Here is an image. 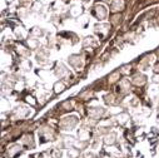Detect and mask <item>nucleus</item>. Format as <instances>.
<instances>
[{"label": "nucleus", "instance_id": "1", "mask_svg": "<svg viewBox=\"0 0 159 158\" xmlns=\"http://www.w3.org/2000/svg\"><path fill=\"white\" fill-rule=\"evenodd\" d=\"M38 137H39V143H48V142H55L58 139V132L49 124H44L39 128L38 131Z\"/></svg>", "mask_w": 159, "mask_h": 158}, {"label": "nucleus", "instance_id": "2", "mask_svg": "<svg viewBox=\"0 0 159 158\" xmlns=\"http://www.w3.org/2000/svg\"><path fill=\"white\" fill-rule=\"evenodd\" d=\"M79 122H80V118L78 115H65L59 121L58 126H59L60 131H63V132H71L76 128Z\"/></svg>", "mask_w": 159, "mask_h": 158}, {"label": "nucleus", "instance_id": "3", "mask_svg": "<svg viewBox=\"0 0 159 158\" xmlns=\"http://www.w3.org/2000/svg\"><path fill=\"white\" fill-rule=\"evenodd\" d=\"M108 110L104 107L100 105H95V107H90L87 110V117L89 121H94V122H99L107 115Z\"/></svg>", "mask_w": 159, "mask_h": 158}, {"label": "nucleus", "instance_id": "4", "mask_svg": "<svg viewBox=\"0 0 159 158\" xmlns=\"http://www.w3.org/2000/svg\"><path fill=\"white\" fill-rule=\"evenodd\" d=\"M53 73L57 78L61 79V81H69V79L73 78L71 72L68 69V67L64 63H60V62L55 63V67L53 68Z\"/></svg>", "mask_w": 159, "mask_h": 158}, {"label": "nucleus", "instance_id": "5", "mask_svg": "<svg viewBox=\"0 0 159 158\" xmlns=\"http://www.w3.org/2000/svg\"><path fill=\"white\" fill-rule=\"evenodd\" d=\"M90 13H92V15H93L97 20H99V21H104V20L108 19V16H109V10L107 9L105 5H103V4H100V3H95V4L92 7Z\"/></svg>", "mask_w": 159, "mask_h": 158}, {"label": "nucleus", "instance_id": "6", "mask_svg": "<svg viewBox=\"0 0 159 158\" xmlns=\"http://www.w3.org/2000/svg\"><path fill=\"white\" fill-rule=\"evenodd\" d=\"M68 64L75 70V72H82L85 67V59L82 54H71L68 57Z\"/></svg>", "mask_w": 159, "mask_h": 158}, {"label": "nucleus", "instance_id": "7", "mask_svg": "<svg viewBox=\"0 0 159 158\" xmlns=\"http://www.w3.org/2000/svg\"><path fill=\"white\" fill-rule=\"evenodd\" d=\"M111 28L113 26L109 23H97L94 25V33L97 34L98 39H100V40H105V39H108V36L110 34Z\"/></svg>", "mask_w": 159, "mask_h": 158}, {"label": "nucleus", "instance_id": "8", "mask_svg": "<svg viewBox=\"0 0 159 158\" xmlns=\"http://www.w3.org/2000/svg\"><path fill=\"white\" fill-rule=\"evenodd\" d=\"M31 114H33V109L30 107L18 105L11 112V118H13V119H25V118L30 117Z\"/></svg>", "mask_w": 159, "mask_h": 158}, {"label": "nucleus", "instance_id": "9", "mask_svg": "<svg viewBox=\"0 0 159 158\" xmlns=\"http://www.w3.org/2000/svg\"><path fill=\"white\" fill-rule=\"evenodd\" d=\"M49 57H50V52L48 47H40L35 52V60L40 65H47L49 63Z\"/></svg>", "mask_w": 159, "mask_h": 158}, {"label": "nucleus", "instance_id": "10", "mask_svg": "<svg viewBox=\"0 0 159 158\" xmlns=\"http://www.w3.org/2000/svg\"><path fill=\"white\" fill-rule=\"evenodd\" d=\"M24 153V149H23V144H19V143H13L10 144L5 152H4V157L5 158H18L19 156H21Z\"/></svg>", "mask_w": 159, "mask_h": 158}, {"label": "nucleus", "instance_id": "11", "mask_svg": "<svg viewBox=\"0 0 159 158\" xmlns=\"http://www.w3.org/2000/svg\"><path fill=\"white\" fill-rule=\"evenodd\" d=\"M132 86H133L132 82L129 81L127 77H124V78H122L120 81H119V83H118L116 93H118V94H120L122 97H125V95H128L129 92L132 91Z\"/></svg>", "mask_w": 159, "mask_h": 158}, {"label": "nucleus", "instance_id": "12", "mask_svg": "<svg viewBox=\"0 0 159 158\" xmlns=\"http://www.w3.org/2000/svg\"><path fill=\"white\" fill-rule=\"evenodd\" d=\"M78 139L79 141H85V142H92L93 139V133L90 127L87 126V123H83V126L78 129Z\"/></svg>", "mask_w": 159, "mask_h": 158}, {"label": "nucleus", "instance_id": "13", "mask_svg": "<svg viewBox=\"0 0 159 158\" xmlns=\"http://www.w3.org/2000/svg\"><path fill=\"white\" fill-rule=\"evenodd\" d=\"M83 14H84V7L79 2L71 3V5L68 9V16H70V18H80Z\"/></svg>", "mask_w": 159, "mask_h": 158}, {"label": "nucleus", "instance_id": "14", "mask_svg": "<svg viewBox=\"0 0 159 158\" xmlns=\"http://www.w3.org/2000/svg\"><path fill=\"white\" fill-rule=\"evenodd\" d=\"M153 60H154V53H150V54L147 53V54L142 55L139 62H138V69L139 70H148L150 64L153 63Z\"/></svg>", "mask_w": 159, "mask_h": 158}, {"label": "nucleus", "instance_id": "15", "mask_svg": "<svg viewBox=\"0 0 159 158\" xmlns=\"http://www.w3.org/2000/svg\"><path fill=\"white\" fill-rule=\"evenodd\" d=\"M130 82H132V84H133L134 87L142 88V87H144V86L148 83V78H147L145 74H143V73H140V72H137V73H134V74L132 75Z\"/></svg>", "mask_w": 159, "mask_h": 158}, {"label": "nucleus", "instance_id": "16", "mask_svg": "<svg viewBox=\"0 0 159 158\" xmlns=\"http://www.w3.org/2000/svg\"><path fill=\"white\" fill-rule=\"evenodd\" d=\"M100 45V42L95 36H85L83 39V49L84 50H93Z\"/></svg>", "mask_w": 159, "mask_h": 158}, {"label": "nucleus", "instance_id": "17", "mask_svg": "<svg viewBox=\"0 0 159 158\" xmlns=\"http://www.w3.org/2000/svg\"><path fill=\"white\" fill-rule=\"evenodd\" d=\"M103 100L109 107H116V105H119L122 103V99L119 98L118 94H115V93H107V94H104Z\"/></svg>", "mask_w": 159, "mask_h": 158}, {"label": "nucleus", "instance_id": "18", "mask_svg": "<svg viewBox=\"0 0 159 158\" xmlns=\"http://www.w3.org/2000/svg\"><path fill=\"white\" fill-rule=\"evenodd\" d=\"M129 121H130V114H129L128 112H125V110L119 112L118 114L114 115V122H115L116 126L123 127V126H125Z\"/></svg>", "mask_w": 159, "mask_h": 158}, {"label": "nucleus", "instance_id": "19", "mask_svg": "<svg viewBox=\"0 0 159 158\" xmlns=\"http://www.w3.org/2000/svg\"><path fill=\"white\" fill-rule=\"evenodd\" d=\"M125 9V0H110L109 12L111 13H122Z\"/></svg>", "mask_w": 159, "mask_h": 158}, {"label": "nucleus", "instance_id": "20", "mask_svg": "<svg viewBox=\"0 0 159 158\" xmlns=\"http://www.w3.org/2000/svg\"><path fill=\"white\" fill-rule=\"evenodd\" d=\"M120 79H122V73H120V70H119V68H118V69H115V70H113L111 73L108 74L107 83H108V86H114V84L119 83Z\"/></svg>", "mask_w": 159, "mask_h": 158}, {"label": "nucleus", "instance_id": "21", "mask_svg": "<svg viewBox=\"0 0 159 158\" xmlns=\"http://www.w3.org/2000/svg\"><path fill=\"white\" fill-rule=\"evenodd\" d=\"M21 144L23 147H25L26 149H33L35 148V139H34V134L33 133H26L21 138Z\"/></svg>", "mask_w": 159, "mask_h": 158}, {"label": "nucleus", "instance_id": "22", "mask_svg": "<svg viewBox=\"0 0 159 158\" xmlns=\"http://www.w3.org/2000/svg\"><path fill=\"white\" fill-rule=\"evenodd\" d=\"M15 50L18 53V55L23 59H28L30 55H31V50L26 47V44H21V43H18L16 47H15Z\"/></svg>", "mask_w": 159, "mask_h": 158}, {"label": "nucleus", "instance_id": "23", "mask_svg": "<svg viewBox=\"0 0 159 158\" xmlns=\"http://www.w3.org/2000/svg\"><path fill=\"white\" fill-rule=\"evenodd\" d=\"M103 144L109 146V147L118 144V134L115 132H109L108 134H105L103 137Z\"/></svg>", "mask_w": 159, "mask_h": 158}, {"label": "nucleus", "instance_id": "24", "mask_svg": "<svg viewBox=\"0 0 159 158\" xmlns=\"http://www.w3.org/2000/svg\"><path fill=\"white\" fill-rule=\"evenodd\" d=\"M73 109H74V102L71 99L63 100L60 104H58V110L60 113H68V112H71Z\"/></svg>", "mask_w": 159, "mask_h": 158}, {"label": "nucleus", "instance_id": "25", "mask_svg": "<svg viewBox=\"0 0 159 158\" xmlns=\"http://www.w3.org/2000/svg\"><path fill=\"white\" fill-rule=\"evenodd\" d=\"M25 44H26V47H28L30 50H38L39 48H40V42H39V39H38V38H34V36H31V35H29V36L26 38Z\"/></svg>", "mask_w": 159, "mask_h": 158}, {"label": "nucleus", "instance_id": "26", "mask_svg": "<svg viewBox=\"0 0 159 158\" xmlns=\"http://www.w3.org/2000/svg\"><path fill=\"white\" fill-rule=\"evenodd\" d=\"M109 21L111 24V26L114 28H118L123 23V14L122 13H113L110 16H109Z\"/></svg>", "mask_w": 159, "mask_h": 158}, {"label": "nucleus", "instance_id": "27", "mask_svg": "<svg viewBox=\"0 0 159 158\" xmlns=\"http://www.w3.org/2000/svg\"><path fill=\"white\" fill-rule=\"evenodd\" d=\"M68 88V86H66V82L65 81H57L54 84H53V92L55 93V94H60V93H63L65 89Z\"/></svg>", "mask_w": 159, "mask_h": 158}, {"label": "nucleus", "instance_id": "28", "mask_svg": "<svg viewBox=\"0 0 159 158\" xmlns=\"http://www.w3.org/2000/svg\"><path fill=\"white\" fill-rule=\"evenodd\" d=\"M60 138H61V141H63V144H64V148H65V149H69V148L74 147L75 141H76L74 137L68 136V134H64V136H61Z\"/></svg>", "mask_w": 159, "mask_h": 158}, {"label": "nucleus", "instance_id": "29", "mask_svg": "<svg viewBox=\"0 0 159 158\" xmlns=\"http://www.w3.org/2000/svg\"><path fill=\"white\" fill-rule=\"evenodd\" d=\"M29 35L34 36V38H38V39H40L45 35V30L40 26H33L30 30H29Z\"/></svg>", "mask_w": 159, "mask_h": 158}, {"label": "nucleus", "instance_id": "30", "mask_svg": "<svg viewBox=\"0 0 159 158\" xmlns=\"http://www.w3.org/2000/svg\"><path fill=\"white\" fill-rule=\"evenodd\" d=\"M14 34L19 40H26V38H28V35H26L28 33L21 26H14Z\"/></svg>", "mask_w": 159, "mask_h": 158}, {"label": "nucleus", "instance_id": "31", "mask_svg": "<svg viewBox=\"0 0 159 158\" xmlns=\"http://www.w3.org/2000/svg\"><path fill=\"white\" fill-rule=\"evenodd\" d=\"M66 154H68V158H80L83 152L80 149H78L76 147H71V148L66 149Z\"/></svg>", "mask_w": 159, "mask_h": 158}, {"label": "nucleus", "instance_id": "32", "mask_svg": "<svg viewBox=\"0 0 159 158\" xmlns=\"http://www.w3.org/2000/svg\"><path fill=\"white\" fill-rule=\"evenodd\" d=\"M19 68H20V70H23V72H28V70H30V68H31V63L29 62V59H21V60L19 62Z\"/></svg>", "mask_w": 159, "mask_h": 158}, {"label": "nucleus", "instance_id": "33", "mask_svg": "<svg viewBox=\"0 0 159 158\" xmlns=\"http://www.w3.org/2000/svg\"><path fill=\"white\" fill-rule=\"evenodd\" d=\"M42 9H43V4L39 2V0H35V2L31 4V7H30V12L31 13H40Z\"/></svg>", "mask_w": 159, "mask_h": 158}, {"label": "nucleus", "instance_id": "34", "mask_svg": "<svg viewBox=\"0 0 159 158\" xmlns=\"http://www.w3.org/2000/svg\"><path fill=\"white\" fill-rule=\"evenodd\" d=\"M129 107L130 108H139L140 107V98H138L137 95L132 97L129 99Z\"/></svg>", "mask_w": 159, "mask_h": 158}, {"label": "nucleus", "instance_id": "35", "mask_svg": "<svg viewBox=\"0 0 159 158\" xmlns=\"http://www.w3.org/2000/svg\"><path fill=\"white\" fill-rule=\"evenodd\" d=\"M133 69V65L132 64H123L120 68H119V70H120L122 75H128Z\"/></svg>", "mask_w": 159, "mask_h": 158}, {"label": "nucleus", "instance_id": "36", "mask_svg": "<svg viewBox=\"0 0 159 158\" xmlns=\"http://www.w3.org/2000/svg\"><path fill=\"white\" fill-rule=\"evenodd\" d=\"M50 154H52L53 158H61L63 157V149H59V148L53 147L50 149Z\"/></svg>", "mask_w": 159, "mask_h": 158}, {"label": "nucleus", "instance_id": "37", "mask_svg": "<svg viewBox=\"0 0 159 158\" xmlns=\"http://www.w3.org/2000/svg\"><path fill=\"white\" fill-rule=\"evenodd\" d=\"M25 102H26L28 104H30V105H35V104H36V100H35V98H34L31 94H28V95L25 97Z\"/></svg>", "mask_w": 159, "mask_h": 158}, {"label": "nucleus", "instance_id": "38", "mask_svg": "<svg viewBox=\"0 0 159 158\" xmlns=\"http://www.w3.org/2000/svg\"><path fill=\"white\" fill-rule=\"evenodd\" d=\"M2 109H3V113L10 109V103H9V102H8L5 98L2 100Z\"/></svg>", "mask_w": 159, "mask_h": 158}, {"label": "nucleus", "instance_id": "39", "mask_svg": "<svg viewBox=\"0 0 159 158\" xmlns=\"http://www.w3.org/2000/svg\"><path fill=\"white\" fill-rule=\"evenodd\" d=\"M78 24L80 25L82 28H85L89 24V18H80V19L78 20Z\"/></svg>", "mask_w": 159, "mask_h": 158}, {"label": "nucleus", "instance_id": "40", "mask_svg": "<svg viewBox=\"0 0 159 158\" xmlns=\"http://www.w3.org/2000/svg\"><path fill=\"white\" fill-rule=\"evenodd\" d=\"M80 158H94V153L93 152H83Z\"/></svg>", "mask_w": 159, "mask_h": 158}, {"label": "nucleus", "instance_id": "41", "mask_svg": "<svg viewBox=\"0 0 159 158\" xmlns=\"http://www.w3.org/2000/svg\"><path fill=\"white\" fill-rule=\"evenodd\" d=\"M153 72H154V74H159V60L154 63V65H153Z\"/></svg>", "mask_w": 159, "mask_h": 158}, {"label": "nucleus", "instance_id": "42", "mask_svg": "<svg viewBox=\"0 0 159 158\" xmlns=\"http://www.w3.org/2000/svg\"><path fill=\"white\" fill-rule=\"evenodd\" d=\"M98 2H102V3H110V0H98Z\"/></svg>", "mask_w": 159, "mask_h": 158}, {"label": "nucleus", "instance_id": "43", "mask_svg": "<svg viewBox=\"0 0 159 158\" xmlns=\"http://www.w3.org/2000/svg\"><path fill=\"white\" fill-rule=\"evenodd\" d=\"M157 123L159 124V113H158V115H157Z\"/></svg>", "mask_w": 159, "mask_h": 158}, {"label": "nucleus", "instance_id": "44", "mask_svg": "<svg viewBox=\"0 0 159 158\" xmlns=\"http://www.w3.org/2000/svg\"><path fill=\"white\" fill-rule=\"evenodd\" d=\"M82 2H84V3H89V2H92V0H82Z\"/></svg>", "mask_w": 159, "mask_h": 158}, {"label": "nucleus", "instance_id": "45", "mask_svg": "<svg viewBox=\"0 0 159 158\" xmlns=\"http://www.w3.org/2000/svg\"><path fill=\"white\" fill-rule=\"evenodd\" d=\"M39 2H40V0H39Z\"/></svg>", "mask_w": 159, "mask_h": 158}, {"label": "nucleus", "instance_id": "46", "mask_svg": "<svg viewBox=\"0 0 159 158\" xmlns=\"http://www.w3.org/2000/svg\"><path fill=\"white\" fill-rule=\"evenodd\" d=\"M128 2H129V0H128Z\"/></svg>", "mask_w": 159, "mask_h": 158}]
</instances>
